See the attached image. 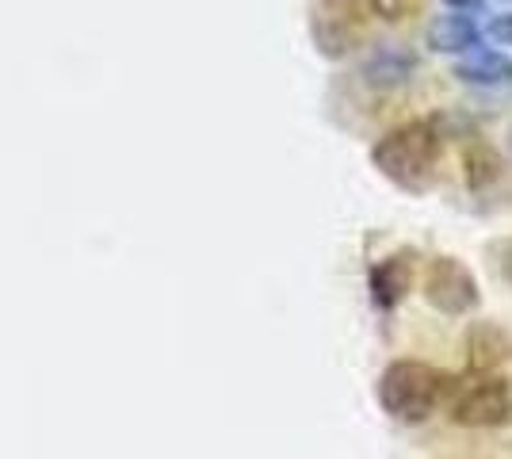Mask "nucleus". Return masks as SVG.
I'll return each mask as SVG.
<instances>
[{
  "label": "nucleus",
  "instance_id": "7",
  "mask_svg": "<svg viewBox=\"0 0 512 459\" xmlns=\"http://www.w3.org/2000/svg\"><path fill=\"white\" fill-rule=\"evenodd\" d=\"M363 81L371 88H398V85H409L413 81V73H417V54L409 50V46H398V43H383L375 46L371 54H367V62H363Z\"/></svg>",
  "mask_w": 512,
  "mask_h": 459
},
{
  "label": "nucleus",
  "instance_id": "16",
  "mask_svg": "<svg viewBox=\"0 0 512 459\" xmlns=\"http://www.w3.org/2000/svg\"><path fill=\"white\" fill-rule=\"evenodd\" d=\"M509 4H512V0H509Z\"/></svg>",
  "mask_w": 512,
  "mask_h": 459
},
{
  "label": "nucleus",
  "instance_id": "11",
  "mask_svg": "<svg viewBox=\"0 0 512 459\" xmlns=\"http://www.w3.org/2000/svg\"><path fill=\"white\" fill-rule=\"evenodd\" d=\"M463 165H467V184L470 188H490L497 184L501 176H505V161L490 150V146H470L467 157H463Z\"/></svg>",
  "mask_w": 512,
  "mask_h": 459
},
{
  "label": "nucleus",
  "instance_id": "15",
  "mask_svg": "<svg viewBox=\"0 0 512 459\" xmlns=\"http://www.w3.org/2000/svg\"><path fill=\"white\" fill-rule=\"evenodd\" d=\"M448 4H455L459 12H470V8L474 12H486V0H448Z\"/></svg>",
  "mask_w": 512,
  "mask_h": 459
},
{
  "label": "nucleus",
  "instance_id": "8",
  "mask_svg": "<svg viewBox=\"0 0 512 459\" xmlns=\"http://www.w3.org/2000/svg\"><path fill=\"white\" fill-rule=\"evenodd\" d=\"M486 39V31L474 23V16L467 12H448V16H436L428 27V46L436 54H470L478 50Z\"/></svg>",
  "mask_w": 512,
  "mask_h": 459
},
{
  "label": "nucleus",
  "instance_id": "4",
  "mask_svg": "<svg viewBox=\"0 0 512 459\" xmlns=\"http://www.w3.org/2000/svg\"><path fill=\"white\" fill-rule=\"evenodd\" d=\"M367 0H318L314 8V43L325 58H348L367 35Z\"/></svg>",
  "mask_w": 512,
  "mask_h": 459
},
{
  "label": "nucleus",
  "instance_id": "2",
  "mask_svg": "<svg viewBox=\"0 0 512 459\" xmlns=\"http://www.w3.org/2000/svg\"><path fill=\"white\" fill-rule=\"evenodd\" d=\"M451 375L425 360H394L379 375V406L402 425H421L448 398Z\"/></svg>",
  "mask_w": 512,
  "mask_h": 459
},
{
  "label": "nucleus",
  "instance_id": "10",
  "mask_svg": "<svg viewBox=\"0 0 512 459\" xmlns=\"http://www.w3.org/2000/svg\"><path fill=\"white\" fill-rule=\"evenodd\" d=\"M455 77L467 81V85H482V88H501L512 85V58L501 54V50H470L463 54V62L455 66Z\"/></svg>",
  "mask_w": 512,
  "mask_h": 459
},
{
  "label": "nucleus",
  "instance_id": "12",
  "mask_svg": "<svg viewBox=\"0 0 512 459\" xmlns=\"http://www.w3.org/2000/svg\"><path fill=\"white\" fill-rule=\"evenodd\" d=\"M367 12L379 23H409L425 12V0H367Z\"/></svg>",
  "mask_w": 512,
  "mask_h": 459
},
{
  "label": "nucleus",
  "instance_id": "13",
  "mask_svg": "<svg viewBox=\"0 0 512 459\" xmlns=\"http://www.w3.org/2000/svg\"><path fill=\"white\" fill-rule=\"evenodd\" d=\"M486 39H493L497 46H512V12L486 23Z\"/></svg>",
  "mask_w": 512,
  "mask_h": 459
},
{
  "label": "nucleus",
  "instance_id": "9",
  "mask_svg": "<svg viewBox=\"0 0 512 459\" xmlns=\"http://www.w3.org/2000/svg\"><path fill=\"white\" fill-rule=\"evenodd\" d=\"M467 360L474 372H497L505 360H512V337L493 322H478L467 333Z\"/></svg>",
  "mask_w": 512,
  "mask_h": 459
},
{
  "label": "nucleus",
  "instance_id": "6",
  "mask_svg": "<svg viewBox=\"0 0 512 459\" xmlns=\"http://www.w3.org/2000/svg\"><path fill=\"white\" fill-rule=\"evenodd\" d=\"M413 280H417V253L398 249L371 268V299L379 310H394L409 295Z\"/></svg>",
  "mask_w": 512,
  "mask_h": 459
},
{
  "label": "nucleus",
  "instance_id": "3",
  "mask_svg": "<svg viewBox=\"0 0 512 459\" xmlns=\"http://www.w3.org/2000/svg\"><path fill=\"white\" fill-rule=\"evenodd\" d=\"M444 406L463 429H501L512 421V387L501 375L470 368V375H451Z\"/></svg>",
  "mask_w": 512,
  "mask_h": 459
},
{
  "label": "nucleus",
  "instance_id": "14",
  "mask_svg": "<svg viewBox=\"0 0 512 459\" xmlns=\"http://www.w3.org/2000/svg\"><path fill=\"white\" fill-rule=\"evenodd\" d=\"M497 257H501V261H497V268L505 272V280L512 284V241H505V245L497 249Z\"/></svg>",
  "mask_w": 512,
  "mask_h": 459
},
{
  "label": "nucleus",
  "instance_id": "1",
  "mask_svg": "<svg viewBox=\"0 0 512 459\" xmlns=\"http://www.w3.org/2000/svg\"><path fill=\"white\" fill-rule=\"evenodd\" d=\"M444 123L436 115H421L409 119L402 127L386 131L375 146H371V165L386 176L394 188L421 196L436 184L440 176V157H444Z\"/></svg>",
  "mask_w": 512,
  "mask_h": 459
},
{
  "label": "nucleus",
  "instance_id": "5",
  "mask_svg": "<svg viewBox=\"0 0 512 459\" xmlns=\"http://www.w3.org/2000/svg\"><path fill=\"white\" fill-rule=\"evenodd\" d=\"M425 299L448 318H463L470 310H478V280L463 261L455 257H432L425 268Z\"/></svg>",
  "mask_w": 512,
  "mask_h": 459
}]
</instances>
